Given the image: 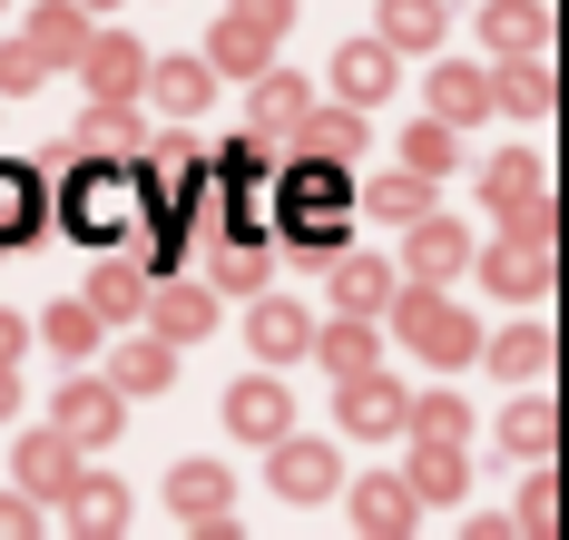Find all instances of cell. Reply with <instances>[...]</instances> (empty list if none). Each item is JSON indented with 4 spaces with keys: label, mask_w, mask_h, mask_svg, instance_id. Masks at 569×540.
Listing matches in <instances>:
<instances>
[{
    "label": "cell",
    "mask_w": 569,
    "mask_h": 540,
    "mask_svg": "<svg viewBox=\"0 0 569 540\" xmlns=\"http://www.w3.org/2000/svg\"><path fill=\"white\" fill-rule=\"evenodd\" d=\"M148 168L138 158H89V148H59V227L79 246H128L148 227Z\"/></svg>",
    "instance_id": "1"
},
{
    "label": "cell",
    "mask_w": 569,
    "mask_h": 540,
    "mask_svg": "<svg viewBox=\"0 0 569 540\" xmlns=\"http://www.w3.org/2000/svg\"><path fill=\"white\" fill-rule=\"evenodd\" d=\"M266 217H276V237L295 246V256H315V266H325V256L343 246L353 187H343L335 158H315V148H305V158H284L276 178H266Z\"/></svg>",
    "instance_id": "2"
},
{
    "label": "cell",
    "mask_w": 569,
    "mask_h": 540,
    "mask_svg": "<svg viewBox=\"0 0 569 540\" xmlns=\"http://www.w3.org/2000/svg\"><path fill=\"white\" fill-rule=\"evenodd\" d=\"M383 314H393L402 344H412L422 363H442V373L481 354V324H471V304H452L442 286H393V304H383Z\"/></svg>",
    "instance_id": "3"
},
{
    "label": "cell",
    "mask_w": 569,
    "mask_h": 540,
    "mask_svg": "<svg viewBox=\"0 0 569 540\" xmlns=\"http://www.w3.org/2000/svg\"><path fill=\"white\" fill-rule=\"evenodd\" d=\"M50 422L69 432V442H79V452H109V442H118V422H128V393H118L109 373H69V383L50 393Z\"/></svg>",
    "instance_id": "4"
},
{
    "label": "cell",
    "mask_w": 569,
    "mask_h": 540,
    "mask_svg": "<svg viewBox=\"0 0 569 540\" xmlns=\"http://www.w3.org/2000/svg\"><path fill=\"white\" fill-rule=\"evenodd\" d=\"M402 276H412V286H452V276H471V227L422 207V217L402 227Z\"/></svg>",
    "instance_id": "5"
},
{
    "label": "cell",
    "mask_w": 569,
    "mask_h": 540,
    "mask_svg": "<svg viewBox=\"0 0 569 540\" xmlns=\"http://www.w3.org/2000/svg\"><path fill=\"white\" fill-rule=\"evenodd\" d=\"M227 432L246 442V452H266L276 432H295V393H284L276 363H266V373H246V383H227Z\"/></svg>",
    "instance_id": "6"
},
{
    "label": "cell",
    "mask_w": 569,
    "mask_h": 540,
    "mask_svg": "<svg viewBox=\"0 0 569 540\" xmlns=\"http://www.w3.org/2000/svg\"><path fill=\"white\" fill-rule=\"evenodd\" d=\"M79 89H89V99H138V79H148V50H138V40H128V30H99V20H89V40H79Z\"/></svg>",
    "instance_id": "7"
},
{
    "label": "cell",
    "mask_w": 569,
    "mask_h": 540,
    "mask_svg": "<svg viewBox=\"0 0 569 540\" xmlns=\"http://www.w3.org/2000/svg\"><path fill=\"white\" fill-rule=\"evenodd\" d=\"M266 452H276V491H284V501H335V491H343V452H335V442L276 432Z\"/></svg>",
    "instance_id": "8"
},
{
    "label": "cell",
    "mask_w": 569,
    "mask_h": 540,
    "mask_svg": "<svg viewBox=\"0 0 569 540\" xmlns=\"http://www.w3.org/2000/svg\"><path fill=\"white\" fill-rule=\"evenodd\" d=\"M10 481H20L30 501H59V491L79 481V442H69L59 422H40V432H20V452H10Z\"/></svg>",
    "instance_id": "9"
},
{
    "label": "cell",
    "mask_w": 569,
    "mask_h": 540,
    "mask_svg": "<svg viewBox=\"0 0 569 540\" xmlns=\"http://www.w3.org/2000/svg\"><path fill=\"white\" fill-rule=\"evenodd\" d=\"M246 344H256V363H305L315 314H305L295 296H266V286H256V304H246Z\"/></svg>",
    "instance_id": "10"
},
{
    "label": "cell",
    "mask_w": 569,
    "mask_h": 540,
    "mask_svg": "<svg viewBox=\"0 0 569 540\" xmlns=\"http://www.w3.org/2000/svg\"><path fill=\"white\" fill-rule=\"evenodd\" d=\"M168 511L187 521V531L236 521V472H227V462H177V472H168Z\"/></svg>",
    "instance_id": "11"
},
{
    "label": "cell",
    "mask_w": 569,
    "mask_h": 540,
    "mask_svg": "<svg viewBox=\"0 0 569 540\" xmlns=\"http://www.w3.org/2000/svg\"><path fill=\"white\" fill-rule=\"evenodd\" d=\"M402 403H412V393H402V383H383V363H373V373H343V432H353V442H393L402 432Z\"/></svg>",
    "instance_id": "12"
},
{
    "label": "cell",
    "mask_w": 569,
    "mask_h": 540,
    "mask_svg": "<svg viewBox=\"0 0 569 540\" xmlns=\"http://www.w3.org/2000/svg\"><path fill=\"white\" fill-rule=\"evenodd\" d=\"M148 256H128V246H99V276H89V314L99 324H138V304H148Z\"/></svg>",
    "instance_id": "13"
},
{
    "label": "cell",
    "mask_w": 569,
    "mask_h": 540,
    "mask_svg": "<svg viewBox=\"0 0 569 540\" xmlns=\"http://www.w3.org/2000/svg\"><path fill=\"white\" fill-rule=\"evenodd\" d=\"M325 286H335V314H373V324H383V304H393V266L335 246V256H325Z\"/></svg>",
    "instance_id": "14"
},
{
    "label": "cell",
    "mask_w": 569,
    "mask_h": 540,
    "mask_svg": "<svg viewBox=\"0 0 569 540\" xmlns=\"http://www.w3.org/2000/svg\"><path fill=\"white\" fill-rule=\"evenodd\" d=\"M138 314H148V324H158V334H168L177 354H187V344H207V334H217V296H207V286H168V276H158V286H148V304H138Z\"/></svg>",
    "instance_id": "15"
},
{
    "label": "cell",
    "mask_w": 569,
    "mask_h": 540,
    "mask_svg": "<svg viewBox=\"0 0 569 540\" xmlns=\"http://www.w3.org/2000/svg\"><path fill=\"white\" fill-rule=\"evenodd\" d=\"M550 256H560V246L501 237V246H481V286H491V296H511V304H530V296H550Z\"/></svg>",
    "instance_id": "16"
},
{
    "label": "cell",
    "mask_w": 569,
    "mask_h": 540,
    "mask_svg": "<svg viewBox=\"0 0 569 540\" xmlns=\"http://www.w3.org/2000/svg\"><path fill=\"white\" fill-rule=\"evenodd\" d=\"M40 227H50L40 168H30V158H0V256H10V246H30Z\"/></svg>",
    "instance_id": "17"
},
{
    "label": "cell",
    "mask_w": 569,
    "mask_h": 540,
    "mask_svg": "<svg viewBox=\"0 0 569 540\" xmlns=\"http://www.w3.org/2000/svg\"><path fill=\"white\" fill-rule=\"evenodd\" d=\"M393 50H383V40H343L335 50V99L343 109H373V99H393Z\"/></svg>",
    "instance_id": "18"
},
{
    "label": "cell",
    "mask_w": 569,
    "mask_h": 540,
    "mask_svg": "<svg viewBox=\"0 0 569 540\" xmlns=\"http://www.w3.org/2000/svg\"><path fill=\"white\" fill-rule=\"evenodd\" d=\"M138 138H148L138 99H89L79 128H69V148H89V158H138Z\"/></svg>",
    "instance_id": "19"
},
{
    "label": "cell",
    "mask_w": 569,
    "mask_h": 540,
    "mask_svg": "<svg viewBox=\"0 0 569 540\" xmlns=\"http://www.w3.org/2000/svg\"><path fill=\"white\" fill-rule=\"evenodd\" d=\"M305 354L343 383V373H373V363H383V334H373V314H335V324H315V344H305Z\"/></svg>",
    "instance_id": "20"
},
{
    "label": "cell",
    "mask_w": 569,
    "mask_h": 540,
    "mask_svg": "<svg viewBox=\"0 0 569 540\" xmlns=\"http://www.w3.org/2000/svg\"><path fill=\"white\" fill-rule=\"evenodd\" d=\"M481 40H491V60H530V50H550V10L540 0H481Z\"/></svg>",
    "instance_id": "21"
},
{
    "label": "cell",
    "mask_w": 569,
    "mask_h": 540,
    "mask_svg": "<svg viewBox=\"0 0 569 540\" xmlns=\"http://www.w3.org/2000/svg\"><path fill=\"white\" fill-rule=\"evenodd\" d=\"M59 511H69V531L109 540V531H128V481H109V472H79L69 491H59Z\"/></svg>",
    "instance_id": "22"
},
{
    "label": "cell",
    "mask_w": 569,
    "mask_h": 540,
    "mask_svg": "<svg viewBox=\"0 0 569 540\" xmlns=\"http://www.w3.org/2000/svg\"><path fill=\"white\" fill-rule=\"evenodd\" d=\"M138 99H158L168 119H197V109L217 99V69H207V60H148V79H138Z\"/></svg>",
    "instance_id": "23"
},
{
    "label": "cell",
    "mask_w": 569,
    "mask_h": 540,
    "mask_svg": "<svg viewBox=\"0 0 569 540\" xmlns=\"http://www.w3.org/2000/svg\"><path fill=\"white\" fill-rule=\"evenodd\" d=\"M256 286H276V256H266V237H217V256H207V296H256Z\"/></svg>",
    "instance_id": "24"
},
{
    "label": "cell",
    "mask_w": 569,
    "mask_h": 540,
    "mask_svg": "<svg viewBox=\"0 0 569 540\" xmlns=\"http://www.w3.org/2000/svg\"><path fill=\"white\" fill-rule=\"evenodd\" d=\"M305 109H315V89H305V79H295V69H256V109H246V128H256V138H295V119H305Z\"/></svg>",
    "instance_id": "25"
},
{
    "label": "cell",
    "mask_w": 569,
    "mask_h": 540,
    "mask_svg": "<svg viewBox=\"0 0 569 540\" xmlns=\"http://www.w3.org/2000/svg\"><path fill=\"white\" fill-rule=\"evenodd\" d=\"M432 119H442V128L491 119V69H471V60H432Z\"/></svg>",
    "instance_id": "26"
},
{
    "label": "cell",
    "mask_w": 569,
    "mask_h": 540,
    "mask_svg": "<svg viewBox=\"0 0 569 540\" xmlns=\"http://www.w3.org/2000/svg\"><path fill=\"white\" fill-rule=\"evenodd\" d=\"M109 383L128 393V403H138V393H168L177 383V344L168 334H128V344L109 354Z\"/></svg>",
    "instance_id": "27"
},
{
    "label": "cell",
    "mask_w": 569,
    "mask_h": 540,
    "mask_svg": "<svg viewBox=\"0 0 569 540\" xmlns=\"http://www.w3.org/2000/svg\"><path fill=\"white\" fill-rule=\"evenodd\" d=\"M422 521V501H412V481L402 472H373V481H353V531H412Z\"/></svg>",
    "instance_id": "28"
},
{
    "label": "cell",
    "mask_w": 569,
    "mask_h": 540,
    "mask_svg": "<svg viewBox=\"0 0 569 540\" xmlns=\"http://www.w3.org/2000/svg\"><path fill=\"white\" fill-rule=\"evenodd\" d=\"M550 452H560V403L520 393L511 413H501V462H550Z\"/></svg>",
    "instance_id": "29"
},
{
    "label": "cell",
    "mask_w": 569,
    "mask_h": 540,
    "mask_svg": "<svg viewBox=\"0 0 569 540\" xmlns=\"http://www.w3.org/2000/svg\"><path fill=\"white\" fill-rule=\"evenodd\" d=\"M197 60L217 69V79H256V69L276 60V40H266V30H256V20H236V10H227V20H217V30H207V50H197Z\"/></svg>",
    "instance_id": "30"
},
{
    "label": "cell",
    "mask_w": 569,
    "mask_h": 540,
    "mask_svg": "<svg viewBox=\"0 0 569 540\" xmlns=\"http://www.w3.org/2000/svg\"><path fill=\"white\" fill-rule=\"evenodd\" d=\"M402 481H412V501H422V511H442V501H461V491H471V462H461V442H422Z\"/></svg>",
    "instance_id": "31"
},
{
    "label": "cell",
    "mask_w": 569,
    "mask_h": 540,
    "mask_svg": "<svg viewBox=\"0 0 569 540\" xmlns=\"http://www.w3.org/2000/svg\"><path fill=\"white\" fill-rule=\"evenodd\" d=\"M20 40H30V50H40V60H79V40H89V10H79V0H30V30H20Z\"/></svg>",
    "instance_id": "32"
},
{
    "label": "cell",
    "mask_w": 569,
    "mask_h": 540,
    "mask_svg": "<svg viewBox=\"0 0 569 540\" xmlns=\"http://www.w3.org/2000/svg\"><path fill=\"white\" fill-rule=\"evenodd\" d=\"M393 168H412V178H452V168H461V128L412 119V128L393 138Z\"/></svg>",
    "instance_id": "33"
},
{
    "label": "cell",
    "mask_w": 569,
    "mask_h": 540,
    "mask_svg": "<svg viewBox=\"0 0 569 540\" xmlns=\"http://www.w3.org/2000/svg\"><path fill=\"white\" fill-rule=\"evenodd\" d=\"M295 138H305V148H315V158H335V168H353V158H363V109H305V119H295Z\"/></svg>",
    "instance_id": "34"
},
{
    "label": "cell",
    "mask_w": 569,
    "mask_h": 540,
    "mask_svg": "<svg viewBox=\"0 0 569 540\" xmlns=\"http://www.w3.org/2000/svg\"><path fill=\"white\" fill-rule=\"evenodd\" d=\"M373 40L383 50H442V0H383V20H373Z\"/></svg>",
    "instance_id": "35"
},
{
    "label": "cell",
    "mask_w": 569,
    "mask_h": 540,
    "mask_svg": "<svg viewBox=\"0 0 569 540\" xmlns=\"http://www.w3.org/2000/svg\"><path fill=\"white\" fill-rule=\"evenodd\" d=\"M491 109H511V119H550V69H540V50L491 69Z\"/></svg>",
    "instance_id": "36"
},
{
    "label": "cell",
    "mask_w": 569,
    "mask_h": 540,
    "mask_svg": "<svg viewBox=\"0 0 569 540\" xmlns=\"http://www.w3.org/2000/svg\"><path fill=\"white\" fill-rule=\"evenodd\" d=\"M99 334H109V324L89 314V296H59L50 314H40V344H50V354H69V363H89V354H99Z\"/></svg>",
    "instance_id": "37"
},
{
    "label": "cell",
    "mask_w": 569,
    "mask_h": 540,
    "mask_svg": "<svg viewBox=\"0 0 569 540\" xmlns=\"http://www.w3.org/2000/svg\"><path fill=\"white\" fill-rule=\"evenodd\" d=\"M481 363L501 373V383H530V373H550V324H511V334H491Z\"/></svg>",
    "instance_id": "38"
},
{
    "label": "cell",
    "mask_w": 569,
    "mask_h": 540,
    "mask_svg": "<svg viewBox=\"0 0 569 540\" xmlns=\"http://www.w3.org/2000/svg\"><path fill=\"white\" fill-rule=\"evenodd\" d=\"M402 432L412 442H471V403L461 393H412L402 403Z\"/></svg>",
    "instance_id": "39"
},
{
    "label": "cell",
    "mask_w": 569,
    "mask_h": 540,
    "mask_svg": "<svg viewBox=\"0 0 569 540\" xmlns=\"http://www.w3.org/2000/svg\"><path fill=\"white\" fill-rule=\"evenodd\" d=\"M520 197H540V158H530V148H511V158L481 168V207H491V217H511Z\"/></svg>",
    "instance_id": "40"
},
{
    "label": "cell",
    "mask_w": 569,
    "mask_h": 540,
    "mask_svg": "<svg viewBox=\"0 0 569 540\" xmlns=\"http://www.w3.org/2000/svg\"><path fill=\"white\" fill-rule=\"evenodd\" d=\"M432 207V178H412V168H383V178L363 187V217H393V227H412Z\"/></svg>",
    "instance_id": "41"
},
{
    "label": "cell",
    "mask_w": 569,
    "mask_h": 540,
    "mask_svg": "<svg viewBox=\"0 0 569 540\" xmlns=\"http://www.w3.org/2000/svg\"><path fill=\"white\" fill-rule=\"evenodd\" d=\"M511 531H560V472H530V481H520Z\"/></svg>",
    "instance_id": "42"
},
{
    "label": "cell",
    "mask_w": 569,
    "mask_h": 540,
    "mask_svg": "<svg viewBox=\"0 0 569 540\" xmlns=\"http://www.w3.org/2000/svg\"><path fill=\"white\" fill-rule=\"evenodd\" d=\"M40 79H50V60H40L30 40H0V99H30Z\"/></svg>",
    "instance_id": "43"
},
{
    "label": "cell",
    "mask_w": 569,
    "mask_h": 540,
    "mask_svg": "<svg viewBox=\"0 0 569 540\" xmlns=\"http://www.w3.org/2000/svg\"><path fill=\"white\" fill-rule=\"evenodd\" d=\"M501 237H520V246H560V207H550V197H520L511 217H501Z\"/></svg>",
    "instance_id": "44"
},
{
    "label": "cell",
    "mask_w": 569,
    "mask_h": 540,
    "mask_svg": "<svg viewBox=\"0 0 569 540\" xmlns=\"http://www.w3.org/2000/svg\"><path fill=\"white\" fill-rule=\"evenodd\" d=\"M30 531H40V501L10 481V491H0V540H30Z\"/></svg>",
    "instance_id": "45"
},
{
    "label": "cell",
    "mask_w": 569,
    "mask_h": 540,
    "mask_svg": "<svg viewBox=\"0 0 569 540\" xmlns=\"http://www.w3.org/2000/svg\"><path fill=\"white\" fill-rule=\"evenodd\" d=\"M236 20H256L266 40H284V20H295V0H236Z\"/></svg>",
    "instance_id": "46"
},
{
    "label": "cell",
    "mask_w": 569,
    "mask_h": 540,
    "mask_svg": "<svg viewBox=\"0 0 569 540\" xmlns=\"http://www.w3.org/2000/svg\"><path fill=\"white\" fill-rule=\"evenodd\" d=\"M20 354H30V324H20V314L0 304V363H20Z\"/></svg>",
    "instance_id": "47"
},
{
    "label": "cell",
    "mask_w": 569,
    "mask_h": 540,
    "mask_svg": "<svg viewBox=\"0 0 569 540\" xmlns=\"http://www.w3.org/2000/svg\"><path fill=\"white\" fill-rule=\"evenodd\" d=\"M20 413V363H0V422Z\"/></svg>",
    "instance_id": "48"
},
{
    "label": "cell",
    "mask_w": 569,
    "mask_h": 540,
    "mask_svg": "<svg viewBox=\"0 0 569 540\" xmlns=\"http://www.w3.org/2000/svg\"><path fill=\"white\" fill-rule=\"evenodd\" d=\"M79 10H89V20H109V10H118V0H79Z\"/></svg>",
    "instance_id": "49"
}]
</instances>
